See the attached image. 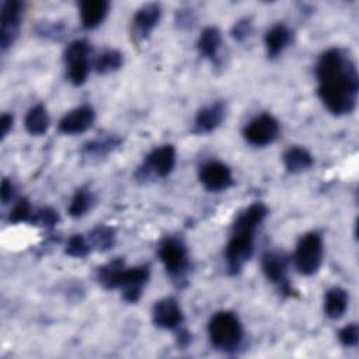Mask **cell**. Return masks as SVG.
I'll use <instances>...</instances> for the list:
<instances>
[{
    "mask_svg": "<svg viewBox=\"0 0 359 359\" xmlns=\"http://www.w3.org/2000/svg\"><path fill=\"white\" fill-rule=\"evenodd\" d=\"M318 97L330 112L344 115L353 111L359 90V76L353 62L337 48L321 55L316 66Z\"/></svg>",
    "mask_w": 359,
    "mask_h": 359,
    "instance_id": "obj_1",
    "label": "cell"
},
{
    "mask_svg": "<svg viewBox=\"0 0 359 359\" xmlns=\"http://www.w3.org/2000/svg\"><path fill=\"white\" fill-rule=\"evenodd\" d=\"M268 210L265 205L257 202L250 205L236 220L231 237L226 247V261L229 272L236 275L250 259L254 250L257 227L265 219Z\"/></svg>",
    "mask_w": 359,
    "mask_h": 359,
    "instance_id": "obj_2",
    "label": "cell"
},
{
    "mask_svg": "<svg viewBox=\"0 0 359 359\" xmlns=\"http://www.w3.org/2000/svg\"><path fill=\"white\" fill-rule=\"evenodd\" d=\"M147 279V266L125 268V262L122 259L111 261L98 269L100 283L107 289H122V296L129 303H136L140 299Z\"/></svg>",
    "mask_w": 359,
    "mask_h": 359,
    "instance_id": "obj_3",
    "label": "cell"
},
{
    "mask_svg": "<svg viewBox=\"0 0 359 359\" xmlns=\"http://www.w3.org/2000/svg\"><path fill=\"white\" fill-rule=\"evenodd\" d=\"M208 332L212 345L220 351L236 349L243 338L241 323L237 316L230 311L216 313L209 321Z\"/></svg>",
    "mask_w": 359,
    "mask_h": 359,
    "instance_id": "obj_4",
    "label": "cell"
},
{
    "mask_svg": "<svg viewBox=\"0 0 359 359\" xmlns=\"http://www.w3.org/2000/svg\"><path fill=\"white\" fill-rule=\"evenodd\" d=\"M323 261V241L318 233L304 234L296 247L294 264L302 275H313Z\"/></svg>",
    "mask_w": 359,
    "mask_h": 359,
    "instance_id": "obj_5",
    "label": "cell"
},
{
    "mask_svg": "<svg viewBox=\"0 0 359 359\" xmlns=\"http://www.w3.org/2000/svg\"><path fill=\"white\" fill-rule=\"evenodd\" d=\"M91 53V45L86 39H76L65 50V62L67 65L69 80L74 86H81L86 83L90 63L88 56Z\"/></svg>",
    "mask_w": 359,
    "mask_h": 359,
    "instance_id": "obj_6",
    "label": "cell"
},
{
    "mask_svg": "<svg viewBox=\"0 0 359 359\" xmlns=\"http://www.w3.org/2000/svg\"><path fill=\"white\" fill-rule=\"evenodd\" d=\"M158 257L172 278H182L188 269V251L175 237H165L158 244Z\"/></svg>",
    "mask_w": 359,
    "mask_h": 359,
    "instance_id": "obj_7",
    "label": "cell"
},
{
    "mask_svg": "<svg viewBox=\"0 0 359 359\" xmlns=\"http://www.w3.org/2000/svg\"><path fill=\"white\" fill-rule=\"evenodd\" d=\"M279 135V122L269 114H262L252 119L244 129V137L254 146L272 143Z\"/></svg>",
    "mask_w": 359,
    "mask_h": 359,
    "instance_id": "obj_8",
    "label": "cell"
},
{
    "mask_svg": "<svg viewBox=\"0 0 359 359\" xmlns=\"http://www.w3.org/2000/svg\"><path fill=\"white\" fill-rule=\"evenodd\" d=\"M201 184L212 192L224 191L233 184L230 168L220 161H209L201 167L199 171Z\"/></svg>",
    "mask_w": 359,
    "mask_h": 359,
    "instance_id": "obj_9",
    "label": "cell"
},
{
    "mask_svg": "<svg viewBox=\"0 0 359 359\" xmlns=\"http://www.w3.org/2000/svg\"><path fill=\"white\" fill-rule=\"evenodd\" d=\"M24 4L21 1H6L1 7V31L0 43L3 49H7L15 39Z\"/></svg>",
    "mask_w": 359,
    "mask_h": 359,
    "instance_id": "obj_10",
    "label": "cell"
},
{
    "mask_svg": "<svg viewBox=\"0 0 359 359\" xmlns=\"http://www.w3.org/2000/svg\"><path fill=\"white\" fill-rule=\"evenodd\" d=\"M160 14H161V8H160V4L157 3H147L142 6L137 10V13L133 15V21H132L133 41L142 42L147 39V36L158 22Z\"/></svg>",
    "mask_w": 359,
    "mask_h": 359,
    "instance_id": "obj_11",
    "label": "cell"
},
{
    "mask_svg": "<svg viewBox=\"0 0 359 359\" xmlns=\"http://www.w3.org/2000/svg\"><path fill=\"white\" fill-rule=\"evenodd\" d=\"M184 320L182 311L172 297H165L153 306V323L163 330H172L178 327Z\"/></svg>",
    "mask_w": 359,
    "mask_h": 359,
    "instance_id": "obj_12",
    "label": "cell"
},
{
    "mask_svg": "<svg viewBox=\"0 0 359 359\" xmlns=\"http://www.w3.org/2000/svg\"><path fill=\"white\" fill-rule=\"evenodd\" d=\"M94 119V109L88 105H83L72 109L59 121V130L66 135L83 133L93 125Z\"/></svg>",
    "mask_w": 359,
    "mask_h": 359,
    "instance_id": "obj_13",
    "label": "cell"
},
{
    "mask_svg": "<svg viewBox=\"0 0 359 359\" xmlns=\"http://www.w3.org/2000/svg\"><path fill=\"white\" fill-rule=\"evenodd\" d=\"M175 165V149L171 144H164L154 149L146 160V167L157 177H167Z\"/></svg>",
    "mask_w": 359,
    "mask_h": 359,
    "instance_id": "obj_14",
    "label": "cell"
},
{
    "mask_svg": "<svg viewBox=\"0 0 359 359\" xmlns=\"http://www.w3.org/2000/svg\"><path fill=\"white\" fill-rule=\"evenodd\" d=\"M262 271L272 283L286 285L287 258L279 251L265 252L262 257Z\"/></svg>",
    "mask_w": 359,
    "mask_h": 359,
    "instance_id": "obj_15",
    "label": "cell"
},
{
    "mask_svg": "<svg viewBox=\"0 0 359 359\" xmlns=\"http://www.w3.org/2000/svg\"><path fill=\"white\" fill-rule=\"evenodd\" d=\"M226 108L223 102H215L202 108L195 118V130L199 133H209L215 130L223 121Z\"/></svg>",
    "mask_w": 359,
    "mask_h": 359,
    "instance_id": "obj_16",
    "label": "cell"
},
{
    "mask_svg": "<svg viewBox=\"0 0 359 359\" xmlns=\"http://www.w3.org/2000/svg\"><path fill=\"white\" fill-rule=\"evenodd\" d=\"M109 3L105 0H84L80 3V18L84 28H95L108 13Z\"/></svg>",
    "mask_w": 359,
    "mask_h": 359,
    "instance_id": "obj_17",
    "label": "cell"
},
{
    "mask_svg": "<svg viewBox=\"0 0 359 359\" xmlns=\"http://www.w3.org/2000/svg\"><path fill=\"white\" fill-rule=\"evenodd\" d=\"M293 32L283 24H276L265 35V46L269 57H276L290 43Z\"/></svg>",
    "mask_w": 359,
    "mask_h": 359,
    "instance_id": "obj_18",
    "label": "cell"
},
{
    "mask_svg": "<svg viewBox=\"0 0 359 359\" xmlns=\"http://www.w3.org/2000/svg\"><path fill=\"white\" fill-rule=\"evenodd\" d=\"M348 302H349V296L345 289L338 286L331 287L325 293V299H324V311L327 317L331 320L341 318L348 309Z\"/></svg>",
    "mask_w": 359,
    "mask_h": 359,
    "instance_id": "obj_19",
    "label": "cell"
},
{
    "mask_svg": "<svg viewBox=\"0 0 359 359\" xmlns=\"http://www.w3.org/2000/svg\"><path fill=\"white\" fill-rule=\"evenodd\" d=\"M283 164L289 172H300L311 167L313 157L303 147H290L283 154Z\"/></svg>",
    "mask_w": 359,
    "mask_h": 359,
    "instance_id": "obj_20",
    "label": "cell"
},
{
    "mask_svg": "<svg viewBox=\"0 0 359 359\" xmlns=\"http://www.w3.org/2000/svg\"><path fill=\"white\" fill-rule=\"evenodd\" d=\"M222 46V34L216 27H208L202 31L198 39V49L201 55L209 59H215Z\"/></svg>",
    "mask_w": 359,
    "mask_h": 359,
    "instance_id": "obj_21",
    "label": "cell"
},
{
    "mask_svg": "<svg viewBox=\"0 0 359 359\" xmlns=\"http://www.w3.org/2000/svg\"><path fill=\"white\" fill-rule=\"evenodd\" d=\"M49 115L48 111L43 105H35L34 108H31L25 116V129L31 133V135H43L48 128H49Z\"/></svg>",
    "mask_w": 359,
    "mask_h": 359,
    "instance_id": "obj_22",
    "label": "cell"
},
{
    "mask_svg": "<svg viewBox=\"0 0 359 359\" xmlns=\"http://www.w3.org/2000/svg\"><path fill=\"white\" fill-rule=\"evenodd\" d=\"M123 63V57L122 53L116 49H108L105 52H102L94 63V67L97 70V73L100 74H107L111 72L118 70Z\"/></svg>",
    "mask_w": 359,
    "mask_h": 359,
    "instance_id": "obj_23",
    "label": "cell"
},
{
    "mask_svg": "<svg viewBox=\"0 0 359 359\" xmlns=\"http://www.w3.org/2000/svg\"><path fill=\"white\" fill-rule=\"evenodd\" d=\"M115 243V230L112 227L100 224L90 231V245L98 251L109 250Z\"/></svg>",
    "mask_w": 359,
    "mask_h": 359,
    "instance_id": "obj_24",
    "label": "cell"
},
{
    "mask_svg": "<svg viewBox=\"0 0 359 359\" xmlns=\"http://www.w3.org/2000/svg\"><path fill=\"white\" fill-rule=\"evenodd\" d=\"M93 203H94L93 194L87 189H79L70 202L69 215L72 217H81L91 209Z\"/></svg>",
    "mask_w": 359,
    "mask_h": 359,
    "instance_id": "obj_25",
    "label": "cell"
},
{
    "mask_svg": "<svg viewBox=\"0 0 359 359\" xmlns=\"http://www.w3.org/2000/svg\"><path fill=\"white\" fill-rule=\"evenodd\" d=\"M90 243L86 241V238L81 234H74L69 238L66 245V252L76 258H83L90 252Z\"/></svg>",
    "mask_w": 359,
    "mask_h": 359,
    "instance_id": "obj_26",
    "label": "cell"
},
{
    "mask_svg": "<svg viewBox=\"0 0 359 359\" xmlns=\"http://www.w3.org/2000/svg\"><path fill=\"white\" fill-rule=\"evenodd\" d=\"M34 223L39 224V226H46V227H52L57 223L59 220V216H57V212H55L53 209L50 208H45V209H41L38 210L32 219H31Z\"/></svg>",
    "mask_w": 359,
    "mask_h": 359,
    "instance_id": "obj_27",
    "label": "cell"
},
{
    "mask_svg": "<svg viewBox=\"0 0 359 359\" xmlns=\"http://www.w3.org/2000/svg\"><path fill=\"white\" fill-rule=\"evenodd\" d=\"M32 219V213H31V208H29V203L27 199H22L20 201L14 209L11 210L10 213V220L13 223H20V222H27V220H31Z\"/></svg>",
    "mask_w": 359,
    "mask_h": 359,
    "instance_id": "obj_28",
    "label": "cell"
},
{
    "mask_svg": "<svg viewBox=\"0 0 359 359\" xmlns=\"http://www.w3.org/2000/svg\"><path fill=\"white\" fill-rule=\"evenodd\" d=\"M338 338L341 341V344L344 346H356L358 345V341H359V330H358V325L356 324H349L346 327H344L339 334H338Z\"/></svg>",
    "mask_w": 359,
    "mask_h": 359,
    "instance_id": "obj_29",
    "label": "cell"
},
{
    "mask_svg": "<svg viewBox=\"0 0 359 359\" xmlns=\"http://www.w3.org/2000/svg\"><path fill=\"white\" fill-rule=\"evenodd\" d=\"M250 29H251V22H250L248 20H241V21H238V22L234 25L231 34H233V36H234L236 39L241 41V39H244V38L250 34Z\"/></svg>",
    "mask_w": 359,
    "mask_h": 359,
    "instance_id": "obj_30",
    "label": "cell"
},
{
    "mask_svg": "<svg viewBox=\"0 0 359 359\" xmlns=\"http://www.w3.org/2000/svg\"><path fill=\"white\" fill-rule=\"evenodd\" d=\"M13 184L6 178V180H3V182H1V191H0V194H1V202L3 203H7L8 202V199H11V196H13Z\"/></svg>",
    "mask_w": 359,
    "mask_h": 359,
    "instance_id": "obj_31",
    "label": "cell"
},
{
    "mask_svg": "<svg viewBox=\"0 0 359 359\" xmlns=\"http://www.w3.org/2000/svg\"><path fill=\"white\" fill-rule=\"evenodd\" d=\"M13 126V116L8 115V114H4L1 115V119H0V128H1V139L7 136L8 130L11 129Z\"/></svg>",
    "mask_w": 359,
    "mask_h": 359,
    "instance_id": "obj_32",
    "label": "cell"
}]
</instances>
